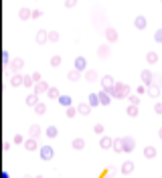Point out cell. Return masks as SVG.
Returning a JSON list of instances; mask_svg holds the SVG:
<instances>
[{
    "label": "cell",
    "instance_id": "6da1fadb",
    "mask_svg": "<svg viewBox=\"0 0 162 178\" xmlns=\"http://www.w3.org/2000/svg\"><path fill=\"white\" fill-rule=\"evenodd\" d=\"M109 95H113V97H124V95H128V85H124V83H116V85L109 89Z\"/></svg>",
    "mask_w": 162,
    "mask_h": 178
},
{
    "label": "cell",
    "instance_id": "7a4b0ae2",
    "mask_svg": "<svg viewBox=\"0 0 162 178\" xmlns=\"http://www.w3.org/2000/svg\"><path fill=\"white\" fill-rule=\"evenodd\" d=\"M53 156H55L53 148H49V146H43V148H41V158L43 160H51Z\"/></svg>",
    "mask_w": 162,
    "mask_h": 178
},
{
    "label": "cell",
    "instance_id": "3957f363",
    "mask_svg": "<svg viewBox=\"0 0 162 178\" xmlns=\"http://www.w3.org/2000/svg\"><path fill=\"white\" fill-rule=\"evenodd\" d=\"M101 85H103V89H105V91H109V89H112L116 83H113V79L108 75V77H103V79H101Z\"/></svg>",
    "mask_w": 162,
    "mask_h": 178
},
{
    "label": "cell",
    "instance_id": "277c9868",
    "mask_svg": "<svg viewBox=\"0 0 162 178\" xmlns=\"http://www.w3.org/2000/svg\"><path fill=\"white\" fill-rule=\"evenodd\" d=\"M122 144H124V152H130V150H134V140H132V138H124Z\"/></svg>",
    "mask_w": 162,
    "mask_h": 178
},
{
    "label": "cell",
    "instance_id": "5b68a950",
    "mask_svg": "<svg viewBox=\"0 0 162 178\" xmlns=\"http://www.w3.org/2000/svg\"><path fill=\"white\" fill-rule=\"evenodd\" d=\"M105 39H108L109 43H113V41H118V33H116L113 29H108L105 30Z\"/></svg>",
    "mask_w": 162,
    "mask_h": 178
},
{
    "label": "cell",
    "instance_id": "8992f818",
    "mask_svg": "<svg viewBox=\"0 0 162 178\" xmlns=\"http://www.w3.org/2000/svg\"><path fill=\"white\" fill-rule=\"evenodd\" d=\"M109 99H112L109 91H101V93H99V101H101L103 105H108V103H109Z\"/></svg>",
    "mask_w": 162,
    "mask_h": 178
},
{
    "label": "cell",
    "instance_id": "52a82bcc",
    "mask_svg": "<svg viewBox=\"0 0 162 178\" xmlns=\"http://www.w3.org/2000/svg\"><path fill=\"white\" fill-rule=\"evenodd\" d=\"M47 39H49V33H45V30H41V33L37 34V43H39V45L47 43Z\"/></svg>",
    "mask_w": 162,
    "mask_h": 178
},
{
    "label": "cell",
    "instance_id": "ba28073f",
    "mask_svg": "<svg viewBox=\"0 0 162 178\" xmlns=\"http://www.w3.org/2000/svg\"><path fill=\"white\" fill-rule=\"evenodd\" d=\"M132 170H134V164H132V162H124V164H122V172H124V174H130Z\"/></svg>",
    "mask_w": 162,
    "mask_h": 178
},
{
    "label": "cell",
    "instance_id": "9c48e42d",
    "mask_svg": "<svg viewBox=\"0 0 162 178\" xmlns=\"http://www.w3.org/2000/svg\"><path fill=\"white\" fill-rule=\"evenodd\" d=\"M144 156H146V158H154V156H156V150H154L152 146H148V148H144Z\"/></svg>",
    "mask_w": 162,
    "mask_h": 178
},
{
    "label": "cell",
    "instance_id": "30bf717a",
    "mask_svg": "<svg viewBox=\"0 0 162 178\" xmlns=\"http://www.w3.org/2000/svg\"><path fill=\"white\" fill-rule=\"evenodd\" d=\"M75 69H77V71L85 69V59L83 57H77V61H75Z\"/></svg>",
    "mask_w": 162,
    "mask_h": 178
},
{
    "label": "cell",
    "instance_id": "8fae6325",
    "mask_svg": "<svg viewBox=\"0 0 162 178\" xmlns=\"http://www.w3.org/2000/svg\"><path fill=\"white\" fill-rule=\"evenodd\" d=\"M136 29H146V18L144 16H138L136 18Z\"/></svg>",
    "mask_w": 162,
    "mask_h": 178
},
{
    "label": "cell",
    "instance_id": "7c38bea8",
    "mask_svg": "<svg viewBox=\"0 0 162 178\" xmlns=\"http://www.w3.org/2000/svg\"><path fill=\"white\" fill-rule=\"evenodd\" d=\"M142 81L150 85V83H152V73H150V71H144V73H142Z\"/></svg>",
    "mask_w": 162,
    "mask_h": 178
},
{
    "label": "cell",
    "instance_id": "4fadbf2b",
    "mask_svg": "<svg viewBox=\"0 0 162 178\" xmlns=\"http://www.w3.org/2000/svg\"><path fill=\"white\" fill-rule=\"evenodd\" d=\"M77 111H79V113H83V116H85V113H89V111H91V105H83V103H81V105L77 107Z\"/></svg>",
    "mask_w": 162,
    "mask_h": 178
},
{
    "label": "cell",
    "instance_id": "5bb4252c",
    "mask_svg": "<svg viewBox=\"0 0 162 178\" xmlns=\"http://www.w3.org/2000/svg\"><path fill=\"white\" fill-rule=\"evenodd\" d=\"M26 150H37V142H34V138H30V140H26Z\"/></svg>",
    "mask_w": 162,
    "mask_h": 178
},
{
    "label": "cell",
    "instance_id": "9a60e30c",
    "mask_svg": "<svg viewBox=\"0 0 162 178\" xmlns=\"http://www.w3.org/2000/svg\"><path fill=\"white\" fill-rule=\"evenodd\" d=\"M22 65H25V61H22V59H14V61H12V67H14L16 71H18V69H22Z\"/></svg>",
    "mask_w": 162,
    "mask_h": 178
},
{
    "label": "cell",
    "instance_id": "2e32d148",
    "mask_svg": "<svg viewBox=\"0 0 162 178\" xmlns=\"http://www.w3.org/2000/svg\"><path fill=\"white\" fill-rule=\"evenodd\" d=\"M30 136H33V138H39V136H41V128H39V125H33V128H30Z\"/></svg>",
    "mask_w": 162,
    "mask_h": 178
},
{
    "label": "cell",
    "instance_id": "e0dca14e",
    "mask_svg": "<svg viewBox=\"0 0 162 178\" xmlns=\"http://www.w3.org/2000/svg\"><path fill=\"white\" fill-rule=\"evenodd\" d=\"M83 146H85V142H83V140H73V148L75 150H81V148H83Z\"/></svg>",
    "mask_w": 162,
    "mask_h": 178
},
{
    "label": "cell",
    "instance_id": "ac0fdd59",
    "mask_svg": "<svg viewBox=\"0 0 162 178\" xmlns=\"http://www.w3.org/2000/svg\"><path fill=\"white\" fill-rule=\"evenodd\" d=\"M113 146V142L109 138H101V148H112Z\"/></svg>",
    "mask_w": 162,
    "mask_h": 178
},
{
    "label": "cell",
    "instance_id": "d6986e66",
    "mask_svg": "<svg viewBox=\"0 0 162 178\" xmlns=\"http://www.w3.org/2000/svg\"><path fill=\"white\" fill-rule=\"evenodd\" d=\"M148 93H150V95H152V97H156L158 93H160V89H158V85H150V89H148Z\"/></svg>",
    "mask_w": 162,
    "mask_h": 178
},
{
    "label": "cell",
    "instance_id": "ffe728a7",
    "mask_svg": "<svg viewBox=\"0 0 162 178\" xmlns=\"http://www.w3.org/2000/svg\"><path fill=\"white\" fill-rule=\"evenodd\" d=\"M59 101L63 103L65 107H69V105H71V97H69V95H67V97H65V95H61V97H59Z\"/></svg>",
    "mask_w": 162,
    "mask_h": 178
},
{
    "label": "cell",
    "instance_id": "44dd1931",
    "mask_svg": "<svg viewBox=\"0 0 162 178\" xmlns=\"http://www.w3.org/2000/svg\"><path fill=\"white\" fill-rule=\"evenodd\" d=\"M47 136H49V138H55V136H57V128H55V125L47 128Z\"/></svg>",
    "mask_w": 162,
    "mask_h": 178
},
{
    "label": "cell",
    "instance_id": "7402d4cb",
    "mask_svg": "<svg viewBox=\"0 0 162 178\" xmlns=\"http://www.w3.org/2000/svg\"><path fill=\"white\" fill-rule=\"evenodd\" d=\"M146 59H148V63H156V61H158V55H156V53H148Z\"/></svg>",
    "mask_w": 162,
    "mask_h": 178
},
{
    "label": "cell",
    "instance_id": "603a6c76",
    "mask_svg": "<svg viewBox=\"0 0 162 178\" xmlns=\"http://www.w3.org/2000/svg\"><path fill=\"white\" fill-rule=\"evenodd\" d=\"M45 89H47V83H39V85L34 87V93H43Z\"/></svg>",
    "mask_w": 162,
    "mask_h": 178
},
{
    "label": "cell",
    "instance_id": "cb8c5ba5",
    "mask_svg": "<svg viewBox=\"0 0 162 178\" xmlns=\"http://www.w3.org/2000/svg\"><path fill=\"white\" fill-rule=\"evenodd\" d=\"M26 103H29V105H37V103H39V101H37V95H29L26 97Z\"/></svg>",
    "mask_w": 162,
    "mask_h": 178
},
{
    "label": "cell",
    "instance_id": "d4e9b609",
    "mask_svg": "<svg viewBox=\"0 0 162 178\" xmlns=\"http://www.w3.org/2000/svg\"><path fill=\"white\" fill-rule=\"evenodd\" d=\"M49 41H51V43H57V41H59V33H55V30L49 33Z\"/></svg>",
    "mask_w": 162,
    "mask_h": 178
},
{
    "label": "cell",
    "instance_id": "484cf974",
    "mask_svg": "<svg viewBox=\"0 0 162 178\" xmlns=\"http://www.w3.org/2000/svg\"><path fill=\"white\" fill-rule=\"evenodd\" d=\"M69 79H71V81H77V79H79V71H77V69L69 73Z\"/></svg>",
    "mask_w": 162,
    "mask_h": 178
},
{
    "label": "cell",
    "instance_id": "4316f807",
    "mask_svg": "<svg viewBox=\"0 0 162 178\" xmlns=\"http://www.w3.org/2000/svg\"><path fill=\"white\" fill-rule=\"evenodd\" d=\"M20 83H25L22 77H20V75H14V77H12V85H20Z\"/></svg>",
    "mask_w": 162,
    "mask_h": 178
},
{
    "label": "cell",
    "instance_id": "83f0119b",
    "mask_svg": "<svg viewBox=\"0 0 162 178\" xmlns=\"http://www.w3.org/2000/svg\"><path fill=\"white\" fill-rule=\"evenodd\" d=\"M154 39H156V43H162V29H158L154 33Z\"/></svg>",
    "mask_w": 162,
    "mask_h": 178
},
{
    "label": "cell",
    "instance_id": "f1b7e54d",
    "mask_svg": "<svg viewBox=\"0 0 162 178\" xmlns=\"http://www.w3.org/2000/svg\"><path fill=\"white\" fill-rule=\"evenodd\" d=\"M89 103H91V105H97V103H99V95H91V97H89Z\"/></svg>",
    "mask_w": 162,
    "mask_h": 178
},
{
    "label": "cell",
    "instance_id": "f546056e",
    "mask_svg": "<svg viewBox=\"0 0 162 178\" xmlns=\"http://www.w3.org/2000/svg\"><path fill=\"white\" fill-rule=\"evenodd\" d=\"M136 113H138V107L136 105H130L128 107V116H136Z\"/></svg>",
    "mask_w": 162,
    "mask_h": 178
},
{
    "label": "cell",
    "instance_id": "4dcf8cb0",
    "mask_svg": "<svg viewBox=\"0 0 162 178\" xmlns=\"http://www.w3.org/2000/svg\"><path fill=\"white\" fill-rule=\"evenodd\" d=\"M85 77H87L89 81H95V77H97V75H95V71H87V75H85Z\"/></svg>",
    "mask_w": 162,
    "mask_h": 178
},
{
    "label": "cell",
    "instance_id": "1f68e13d",
    "mask_svg": "<svg viewBox=\"0 0 162 178\" xmlns=\"http://www.w3.org/2000/svg\"><path fill=\"white\" fill-rule=\"evenodd\" d=\"M34 109H37V113H45V105H43V103H37Z\"/></svg>",
    "mask_w": 162,
    "mask_h": 178
},
{
    "label": "cell",
    "instance_id": "d6a6232c",
    "mask_svg": "<svg viewBox=\"0 0 162 178\" xmlns=\"http://www.w3.org/2000/svg\"><path fill=\"white\" fill-rule=\"evenodd\" d=\"M29 16H30V12H29L26 8H22V10H20V18H29Z\"/></svg>",
    "mask_w": 162,
    "mask_h": 178
},
{
    "label": "cell",
    "instance_id": "836d02e7",
    "mask_svg": "<svg viewBox=\"0 0 162 178\" xmlns=\"http://www.w3.org/2000/svg\"><path fill=\"white\" fill-rule=\"evenodd\" d=\"M49 95H51V97H59V91H57L55 87H51V89H49Z\"/></svg>",
    "mask_w": 162,
    "mask_h": 178
},
{
    "label": "cell",
    "instance_id": "e575fe53",
    "mask_svg": "<svg viewBox=\"0 0 162 178\" xmlns=\"http://www.w3.org/2000/svg\"><path fill=\"white\" fill-rule=\"evenodd\" d=\"M108 53H109V49H108V47H101V49H99V55H103V57H105Z\"/></svg>",
    "mask_w": 162,
    "mask_h": 178
},
{
    "label": "cell",
    "instance_id": "d590c367",
    "mask_svg": "<svg viewBox=\"0 0 162 178\" xmlns=\"http://www.w3.org/2000/svg\"><path fill=\"white\" fill-rule=\"evenodd\" d=\"M51 63H53L55 67H57V65H59V63H61V59H59V57H53V59H51Z\"/></svg>",
    "mask_w": 162,
    "mask_h": 178
},
{
    "label": "cell",
    "instance_id": "8d00e7d4",
    "mask_svg": "<svg viewBox=\"0 0 162 178\" xmlns=\"http://www.w3.org/2000/svg\"><path fill=\"white\" fill-rule=\"evenodd\" d=\"M130 101H132L134 105H138V101H140V99H138V95H132V97H130Z\"/></svg>",
    "mask_w": 162,
    "mask_h": 178
},
{
    "label": "cell",
    "instance_id": "74e56055",
    "mask_svg": "<svg viewBox=\"0 0 162 178\" xmlns=\"http://www.w3.org/2000/svg\"><path fill=\"white\" fill-rule=\"evenodd\" d=\"M95 132H97V134H101V132H103V125L97 124V125H95Z\"/></svg>",
    "mask_w": 162,
    "mask_h": 178
},
{
    "label": "cell",
    "instance_id": "f35d334b",
    "mask_svg": "<svg viewBox=\"0 0 162 178\" xmlns=\"http://www.w3.org/2000/svg\"><path fill=\"white\" fill-rule=\"evenodd\" d=\"M75 2H77V0H65V4H67V6H75Z\"/></svg>",
    "mask_w": 162,
    "mask_h": 178
},
{
    "label": "cell",
    "instance_id": "ab89813d",
    "mask_svg": "<svg viewBox=\"0 0 162 178\" xmlns=\"http://www.w3.org/2000/svg\"><path fill=\"white\" fill-rule=\"evenodd\" d=\"M158 136H160V140H162V130H160V132H158Z\"/></svg>",
    "mask_w": 162,
    "mask_h": 178
}]
</instances>
